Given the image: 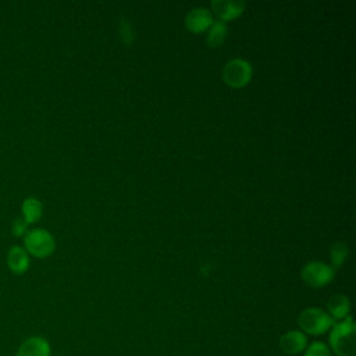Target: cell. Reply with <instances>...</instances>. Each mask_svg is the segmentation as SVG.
Instances as JSON below:
<instances>
[{
  "label": "cell",
  "mask_w": 356,
  "mask_h": 356,
  "mask_svg": "<svg viewBox=\"0 0 356 356\" xmlns=\"http://www.w3.org/2000/svg\"><path fill=\"white\" fill-rule=\"evenodd\" d=\"M328 332L327 345L334 356H356V325L352 316L335 321Z\"/></svg>",
  "instance_id": "6da1fadb"
},
{
  "label": "cell",
  "mask_w": 356,
  "mask_h": 356,
  "mask_svg": "<svg viewBox=\"0 0 356 356\" xmlns=\"http://www.w3.org/2000/svg\"><path fill=\"white\" fill-rule=\"evenodd\" d=\"M334 323L331 316L320 307H306L298 316L299 330L305 335L320 337L328 332Z\"/></svg>",
  "instance_id": "7a4b0ae2"
},
{
  "label": "cell",
  "mask_w": 356,
  "mask_h": 356,
  "mask_svg": "<svg viewBox=\"0 0 356 356\" xmlns=\"http://www.w3.org/2000/svg\"><path fill=\"white\" fill-rule=\"evenodd\" d=\"M24 245H25V250L29 254L38 259H44L54 252L56 239L47 229L33 228L25 234Z\"/></svg>",
  "instance_id": "3957f363"
},
{
  "label": "cell",
  "mask_w": 356,
  "mask_h": 356,
  "mask_svg": "<svg viewBox=\"0 0 356 356\" xmlns=\"http://www.w3.org/2000/svg\"><path fill=\"white\" fill-rule=\"evenodd\" d=\"M221 75H222V81L228 86L243 88L250 82L253 75V68L248 60L242 57H234L225 63Z\"/></svg>",
  "instance_id": "277c9868"
},
{
  "label": "cell",
  "mask_w": 356,
  "mask_h": 356,
  "mask_svg": "<svg viewBox=\"0 0 356 356\" xmlns=\"http://www.w3.org/2000/svg\"><path fill=\"white\" fill-rule=\"evenodd\" d=\"M300 277L309 286L320 288V286L328 285L334 280L335 268H332L327 263L312 260L302 267Z\"/></svg>",
  "instance_id": "5b68a950"
},
{
  "label": "cell",
  "mask_w": 356,
  "mask_h": 356,
  "mask_svg": "<svg viewBox=\"0 0 356 356\" xmlns=\"http://www.w3.org/2000/svg\"><path fill=\"white\" fill-rule=\"evenodd\" d=\"M307 345V335H305L300 330H289L284 332L278 339L280 350L288 356H296L303 353Z\"/></svg>",
  "instance_id": "8992f818"
},
{
  "label": "cell",
  "mask_w": 356,
  "mask_h": 356,
  "mask_svg": "<svg viewBox=\"0 0 356 356\" xmlns=\"http://www.w3.org/2000/svg\"><path fill=\"white\" fill-rule=\"evenodd\" d=\"M211 11L206 7H193L185 15V26L193 33L204 32L213 24Z\"/></svg>",
  "instance_id": "52a82bcc"
},
{
  "label": "cell",
  "mask_w": 356,
  "mask_h": 356,
  "mask_svg": "<svg viewBox=\"0 0 356 356\" xmlns=\"http://www.w3.org/2000/svg\"><path fill=\"white\" fill-rule=\"evenodd\" d=\"M51 346L43 337L33 335L26 338L18 348L17 356H50Z\"/></svg>",
  "instance_id": "ba28073f"
},
{
  "label": "cell",
  "mask_w": 356,
  "mask_h": 356,
  "mask_svg": "<svg viewBox=\"0 0 356 356\" xmlns=\"http://www.w3.org/2000/svg\"><path fill=\"white\" fill-rule=\"evenodd\" d=\"M245 10L243 1L236 0H213L211 11L218 17L220 21H228L239 17Z\"/></svg>",
  "instance_id": "9c48e42d"
},
{
  "label": "cell",
  "mask_w": 356,
  "mask_h": 356,
  "mask_svg": "<svg viewBox=\"0 0 356 356\" xmlns=\"http://www.w3.org/2000/svg\"><path fill=\"white\" fill-rule=\"evenodd\" d=\"M334 321H341L350 316V300L343 293H335L327 300L325 310Z\"/></svg>",
  "instance_id": "30bf717a"
},
{
  "label": "cell",
  "mask_w": 356,
  "mask_h": 356,
  "mask_svg": "<svg viewBox=\"0 0 356 356\" xmlns=\"http://www.w3.org/2000/svg\"><path fill=\"white\" fill-rule=\"evenodd\" d=\"M7 266L14 274H24L29 268V256L25 248L18 245L11 246L7 252Z\"/></svg>",
  "instance_id": "8fae6325"
},
{
  "label": "cell",
  "mask_w": 356,
  "mask_h": 356,
  "mask_svg": "<svg viewBox=\"0 0 356 356\" xmlns=\"http://www.w3.org/2000/svg\"><path fill=\"white\" fill-rule=\"evenodd\" d=\"M227 33H228V28L224 21H220V19L213 21V24L207 29V35H206L207 46L209 47L221 46L227 38Z\"/></svg>",
  "instance_id": "7c38bea8"
},
{
  "label": "cell",
  "mask_w": 356,
  "mask_h": 356,
  "mask_svg": "<svg viewBox=\"0 0 356 356\" xmlns=\"http://www.w3.org/2000/svg\"><path fill=\"white\" fill-rule=\"evenodd\" d=\"M21 210H22V220L26 222V225H29V224L36 222L42 217L43 206H42L39 199H36V197H26L22 202Z\"/></svg>",
  "instance_id": "4fadbf2b"
},
{
  "label": "cell",
  "mask_w": 356,
  "mask_h": 356,
  "mask_svg": "<svg viewBox=\"0 0 356 356\" xmlns=\"http://www.w3.org/2000/svg\"><path fill=\"white\" fill-rule=\"evenodd\" d=\"M349 249L345 242H335L330 248V259H331V267H341L342 263L348 259Z\"/></svg>",
  "instance_id": "5bb4252c"
},
{
  "label": "cell",
  "mask_w": 356,
  "mask_h": 356,
  "mask_svg": "<svg viewBox=\"0 0 356 356\" xmlns=\"http://www.w3.org/2000/svg\"><path fill=\"white\" fill-rule=\"evenodd\" d=\"M303 356H334L327 343L323 341H313L307 345L303 352Z\"/></svg>",
  "instance_id": "9a60e30c"
},
{
  "label": "cell",
  "mask_w": 356,
  "mask_h": 356,
  "mask_svg": "<svg viewBox=\"0 0 356 356\" xmlns=\"http://www.w3.org/2000/svg\"><path fill=\"white\" fill-rule=\"evenodd\" d=\"M120 31H121V38H122V40H124L127 44H129V43L132 42V39H134V33H132V28H131L129 22H128L125 18H122L121 22H120Z\"/></svg>",
  "instance_id": "2e32d148"
},
{
  "label": "cell",
  "mask_w": 356,
  "mask_h": 356,
  "mask_svg": "<svg viewBox=\"0 0 356 356\" xmlns=\"http://www.w3.org/2000/svg\"><path fill=\"white\" fill-rule=\"evenodd\" d=\"M26 222L22 220V218H15L13 221V225H11V231L15 236H22L24 234H26Z\"/></svg>",
  "instance_id": "e0dca14e"
}]
</instances>
